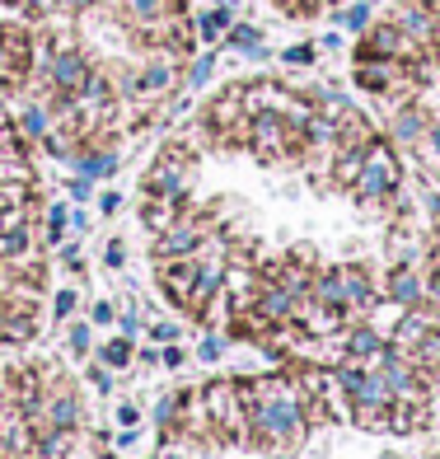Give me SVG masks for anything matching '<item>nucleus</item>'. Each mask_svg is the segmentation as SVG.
Masks as SVG:
<instances>
[{
    "mask_svg": "<svg viewBox=\"0 0 440 459\" xmlns=\"http://www.w3.org/2000/svg\"><path fill=\"white\" fill-rule=\"evenodd\" d=\"M178 216H183L178 202H169V197H145V193H141V225L151 230V235H164V230H169Z\"/></svg>",
    "mask_w": 440,
    "mask_h": 459,
    "instance_id": "obj_22",
    "label": "nucleus"
},
{
    "mask_svg": "<svg viewBox=\"0 0 440 459\" xmlns=\"http://www.w3.org/2000/svg\"><path fill=\"white\" fill-rule=\"evenodd\" d=\"M183 85V66L169 52H151L145 61H136V103H164L169 94H178Z\"/></svg>",
    "mask_w": 440,
    "mask_h": 459,
    "instance_id": "obj_7",
    "label": "nucleus"
},
{
    "mask_svg": "<svg viewBox=\"0 0 440 459\" xmlns=\"http://www.w3.org/2000/svg\"><path fill=\"white\" fill-rule=\"evenodd\" d=\"M202 403H206V412H211L220 441H248V412H244L239 380H211V385H202Z\"/></svg>",
    "mask_w": 440,
    "mask_h": 459,
    "instance_id": "obj_4",
    "label": "nucleus"
},
{
    "mask_svg": "<svg viewBox=\"0 0 440 459\" xmlns=\"http://www.w3.org/2000/svg\"><path fill=\"white\" fill-rule=\"evenodd\" d=\"M94 459H122V455H103V450H99V455H94Z\"/></svg>",
    "mask_w": 440,
    "mask_h": 459,
    "instance_id": "obj_52",
    "label": "nucleus"
},
{
    "mask_svg": "<svg viewBox=\"0 0 440 459\" xmlns=\"http://www.w3.org/2000/svg\"><path fill=\"white\" fill-rule=\"evenodd\" d=\"M66 347H71V357H90L94 351V324H71Z\"/></svg>",
    "mask_w": 440,
    "mask_h": 459,
    "instance_id": "obj_32",
    "label": "nucleus"
},
{
    "mask_svg": "<svg viewBox=\"0 0 440 459\" xmlns=\"http://www.w3.org/2000/svg\"><path fill=\"white\" fill-rule=\"evenodd\" d=\"M33 254V230L29 225H14V230H0V267H10L19 258Z\"/></svg>",
    "mask_w": 440,
    "mask_h": 459,
    "instance_id": "obj_24",
    "label": "nucleus"
},
{
    "mask_svg": "<svg viewBox=\"0 0 440 459\" xmlns=\"http://www.w3.org/2000/svg\"><path fill=\"white\" fill-rule=\"evenodd\" d=\"M361 164H366V145H338L328 183H332V187H342V193H351L356 178H361Z\"/></svg>",
    "mask_w": 440,
    "mask_h": 459,
    "instance_id": "obj_18",
    "label": "nucleus"
},
{
    "mask_svg": "<svg viewBox=\"0 0 440 459\" xmlns=\"http://www.w3.org/2000/svg\"><path fill=\"white\" fill-rule=\"evenodd\" d=\"M338 281H342V305L351 324L370 315V305L380 300V281H375V273L366 263H338Z\"/></svg>",
    "mask_w": 440,
    "mask_h": 459,
    "instance_id": "obj_9",
    "label": "nucleus"
},
{
    "mask_svg": "<svg viewBox=\"0 0 440 459\" xmlns=\"http://www.w3.org/2000/svg\"><path fill=\"white\" fill-rule=\"evenodd\" d=\"M160 286L174 309H193V286H197V258H160Z\"/></svg>",
    "mask_w": 440,
    "mask_h": 459,
    "instance_id": "obj_13",
    "label": "nucleus"
},
{
    "mask_svg": "<svg viewBox=\"0 0 440 459\" xmlns=\"http://www.w3.org/2000/svg\"><path fill=\"white\" fill-rule=\"evenodd\" d=\"M370 5H380V0H370Z\"/></svg>",
    "mask_w": 440,
    "mask_h": 459,
    "instance_id": "obj_53",
    "label": "nucleus"
},
{
    "mask_svg": "<svg viewBox=\"0 0 440 459\" xmlns=\"http://www.w3.org/2000/svg\"><path fill=\"white\" fill-rule=\"evenodd\" d=\"M314 56H319V43H296V48L281 52L286 66H314Z\"/></svg>",
    "mask_w": 440,
    "mask_h": 459,
    "instance_id": "obj_34",
    "label": "nucleus"
},
{
    "mask_svg": "<svg viewBox=\"0 0 440 459\" xmlns=\"http://www.w3.org/2000/svg\"><path fill=\"white\" fill-rule=\"evenodd\" d=\"M136 361H141V366H160V351H155V347H141Z\"/></svg>",
    "mask_w": 440,
    "mask_h": 459,
    "instance_id": "obj_50",
    "label": "nucleus"
},
{
    "mask_svg": "<svg viewBox=\"0 0 440 459\" xmlns=\"http://www.w3.org/2000/svg\"><path fill=\"white\" fill-rule=\"evenodd\" d=\"M412 155H417V160L427 164V174H440V117H431V127H427L422 145H417Z\"/></svg>",
    "mask_w": 440,
    "mask_h": 459,
    "instance_id": "obj_30",
    "label": "nucleus"
},
{
    "mask_svg": "<svg viewBox=\"0 0 440 459\" xmlns=\"http://www.w3.org/2000/svg\"><path fill=\"white\" fill-rule=\"evenodd\" d=\"M398 187H403V151L389 136H375L366 145V164H361V178H356L351 197L361 206H389Z\"/></svg>",
    "mask_w": 440,
    "mask_h": 459,
    "instance_id": "obj_3",
    "label": "nucleus"
},
{
    "mask_svg": "<svg viewBox=\"0 0 440 459\" xmlns=\"http://www.w3.org/2000/svg\"><path fill=\"white\" fill-rule=\"evenodd\" d=\"M384 351H389V338H384V333L375 328V324L356 319V324L342 328V357L366 361V366H380V361H384Z\"/></svg>",
    "mask_w": 440,
    "mask_h": 459,
    "instance_id": "obj_14",
    "label": "nucleus"
},
{
    "mask_svg": "<svg viewBox=\"0 0 440 459\" xmlns=\"http://www.w3.org/2000/svg\"><path fill=\"white\" fill-rule=\"evenodd\" d=\"M239 389L248 412V446H258L272 459H296L314 431L296 375L290 370L254 375V380H239Z\"/></svg>",
    "mask_w": 440,
    "mask_h": 459,
    "instance_id": "obj_1",
    "label": "nucleus"
},
{
    "mask_svg": "<svg viewBox=\"0 0 440 459\" xmlns=\"http://www.w3.org/2000/svg\"><path fill=\"white\" fill-rule=\"evenodd\" d=\"M187 361V351L183 347H174V342H164V351H160V366H169V370H178Z\"/></svg>",
    "mask_w": 440,
    "mask_h": 459,
    "instance_id": "obj_40",
    "label": "nucleus"
},
{
    "mask_svg": "<svg viewBox=\"0 0 440 459\" xmlns=\"http://www.w3.org/2000/svg\"><path fill=\"white\" fill-rule=\"evenodd\" d=\"M229 24H235V10H229V5H211V10H202V14L193 19L197 43H206V48H220V38L229 33Z\"/></svg>",
    "mask_w": 440,
    "mask_h": 459,
    "instance_id": "obj_20",
    "label": "nucleus"
},
{
    "mask_svg": "<svg viewBox=\"0 0 440 459\" xmlns=\"http://www.w3.org/2000/svg\"><path fill=\"white\" fill-rule=\"evenodd\" d=\"M370 14H375V5H370V0H347L342 10H332V29L366 33V29H370Z\"/></svg>",
    "mask_w": 440,
    "mask_h": 459,
    "instance_id": "obj_26",
    "label": "nucleus"
},
{
    "mask_svg": "<svg viewBox=\"0 0 440 459\" xmlns=\"http://www.w3.org/2000/svg\"><path fill=\"white\" fill-rule=\"evenodd\" d=\"M90 230V212L85 206H71V235H85Z\"/></svg>",
    "mask_w": 440,
    "mask_h": 459,
    "instance_id": "obj_46",
    "label": "nucleus"
},
{
    "mask_svg": "<svg viewBox=\"0 0 440 459\" xmlns=\"http://www.w3.org/2000/svg\"><path fill=\"white\" fill-rule=\"evenodd\" d=\"M431 328H440V315H436L431 305L403 309V319L389 328V347H393V351H417V347L427 342V333H431Z\"/></svg>",
    "mask_w": 440,
    "mask_h": 459,
    "instance_id": "obj_15",
    "label": "nucleus"
},
{
    "mask_svg": "<svg viewBox=\"0 0 440 459\" xmlns=\"http://www.w3.org/2000/svg\"><path fill=\"white\" fill-rule=\"evenodd\" d=\"M113 417H117V427H136V422H141V408H136V403H117Z\"/></svg>",
    "mask_w": 440,
    "mask_h": 459,
    "instance_id": "obj_45",
    "label": "nucleus"
},
{
    "mask_svg": "<svg viewBox=\"0 0 440 459\" xmlns=\"http://www.w3.org/2000/svg\"><path fill=\"white\" fill-rule=\"evenodd\" d=\"M90 385H94L99 394H113V370H103V361L90 366Z\"/></svg>",
    "mask_w": 440,
    "mask_h": 459,
    "instance_id": "obj_39",
    "label": "nucleus"
},
{
    "mask_svg": "<svg viewBox=\"0 0 440 459\" xmlns=\"http://www.w3.org/2000/svg\"><path fill=\"white\" fill-rule=\"evenodd\" d=\"M220 347H225V342L216 338V333H206L202 347H197V357H202V361H216V357H220Z\"/></svg>",
    "mask_w": 440,
    "mask_h": 459,
    "instance_id": "obj_42",
    "label": "nucleus"
},
{
    "mask_svg": "<svg viewBox=\"0 0 440 459\" xmlns=\"http://www.w3.org/2000/svg\"><path fill=\"white\" fill-rule=\"evenodd\" d=\"M178 333H183L178 324L164 319V324H155V328H151V338H155V342H178Z\"/></svg>",
    "mask_w": 440,
    "mask_h": 459,
    "instance_id": "obj_43",
    "label": "nucleus"
},
{
    "mask_svg": "<svg viewBox=\"0 0 440 459\" xmlns=\"http://www.w3.org/2000/svg\"><path fill=\"white\" fill-rule=\"evenodd\" d=\"M155 459H193V455H187V450H178V446H169V441H164Z\"/></svg>",
    "mask_w": 440,
    "mask_h": 459,
    "instance_id": "obj_48",
    "label": "nucleus"
},
{
    "mask_svg": "<svg viewBox=\"0 0 440 459\" xmlns=\"http://www.w3.org/2000/svg\"><path fill=\"white\" fill-rule=\"evenodd\" d=\"M75 305H80V290H75V286H61L56 300H52V319H56V324H71Z\"/></svg>",
    "mask_w": 440,
    "mask_h": 459,
    "instance_id": "obj_33",
    "label": "nucleus"
},
{
    "mask_svg": "<svg viewBox=\"0 0 440 459\" xmlns=\"http://www.w3.org/2000/svg\"><path fill=\"white\" fill-rule=\"evenodd\" d=\"M431 108L427 103H417V99H408V103H398L393 108V117H389V141L398 145V151H417L422 145V136H427V127H431Z\"/></svg>",
    "mask_w": 440,
    "mask_h": 459,
    "instance_id": "obj_12",
    "label": "nucleus"
},
{
    "mask_svg": "<svg viewBox=\"0 0 440 459\" xmlns=\"http://www.w3.org/2000/svg\"><path fill=\"white\" fill-rule=\"evenodd\" d=\"M117 324H122V333H127V338H136V333H141V315H136V305H127V309H122V315H117Z\"/></svg>",
    "mask_w": 440,
    "mask_h": 459,
    "instance_id": "obj_41",
    "label": "nucleus"
},
{
    "mask_svg": "<svg viewBox=\"0 0 440 459\" xmlns=\"http://www.w3.org/2000/svg\"><path fill=\"white\" fill-rule=\"evenodd\" d=\"M254 309L267 319V324H286V319H296V309H300V296H290V290L281 281H272L263 277L258 281V296H254Z\"/></svg>",
    "mask_w": 440,
    "mask_h": 459,
    "instance_id": "obj_17",
    "label": "nucleus"
},
{
    "mask_svg": "<svg viewBox=\"0 0 440 459\" xmlns=\"http://www.w3.org/2000/svg\"><path fill=\"white\" fill-rule=\"evenodd\" d=\"M211 75H216V52H202V56L187 61L183 85H187V90H206V85H211Z\"/></svg>",
    "mask_w": 440,
    "mask_h": 459,
    "instance_id": "obj_29",
    "label": "nucleus"
},
{
    "mask_svg": "<svg viewBox=\"0 0 440 459\" xmlns=\"http://www.w3.org/2000/svg\"><path fill=\"white\" fill-rule=\"evenodd\" d=\"M417 254H422V239L408 230V221H393L389 225V258L393 263H417Z\"/></svg>",
    "mask_w": 440,
    "mask_h": 459,
    "instance_id": "obj_25",
    "label": "nucleus"
},
{
    "mask_svg": "<svg viewBox=\"0 0 440 459\" xmlns=\"http://www.w3.org/2000/svg\"><path fill=\"white\" fill-rule=\"evenodd\" d=\"M398 319H403V305H393L389 296H380V300L370 305V315H366V324H375V328L384 333V338H389V328H393Z\"/></svg>",
    "mask_w": 440,
    "mask_h": 459,
    "instance_id": "obj_31",
    "label": "nucleus"
},
{
    "mask_svg": "<svg viewBox=\"0 0 440 459\" xmlns=\"http://www.w3.org/2000/svg\"><path fill=\"white\" fill-rule=\"evenodd\" d=\"M80 441V431H66V427H47V431H38V441H33V455L29 459H66Z\"/></svg>",
    "mask_w": 440,
    "mask_h": 459,
    "instance_id": "obj_23",
    "label": "nucleus"
},
{
    "mask_svg": "<svg viewBox=\"0 0 440 459\" xmlns=\"http://www.w3.org/2000/svg\"><path fill=\"white\" fill-rule=\"evenodd\" d=\"M351 56L361 61V56H389V61H427V52L412 43V38L393 24V19H370V29L361 33V43L351 48Z\"/></svg>",
    "mask_w": 440,
    "mask_h": 459,
    "instance_id": "obj_6",
    "label": "nucleus"
},
{
    "mask_svg": "<svg viewBox=\"0 0 440 459\" xmlns=\"http://www.w3.org/2000/svg\"><path fill=\"white\" fill-rule=\"evenodd\" d=\"M193 178H197L193 145H187V141H164L160 155L151 160V169L141 174V193H145V197H169V202L187 206Z\"/></svg>",
    "mask_w": 440,
    "mask_h": 459,
    "instance_id": "obj_2",
    "label": "nucleus"
},
{
    "mask_svg": "<svg viewBox=\"0 0 440 459\" xmlns=\"http://www.w3.org/2000/svg\"><path fill=\"white\" fill-rule=\"evenodd\" d=\"M90 324H94V328H113V324H117V305H113V300H94V305H90Z\"/></svg>",
    "mask_w": 440,
    "mask_h": 459,
    "instance_id": "obj_35",
    "label": "nucleus"
},
{
    "mask_svg": "<svg viewBox=\"0 0 440 459\" xmlns=\"http://www.w3.org/2000/svg\"><path fill=\"white\" fill-rule=\"evenodd\" d=\"M136 446H141V431L136 427H122L117 431V450H136Z\"/></svg>",
    "mask_w": 440,
    "mask_h": 459,
    "instance_id": "obj_47",
    "label": "nucleus"
},
{
    "mask_svg": "<svg viewBox=\"0 0 440 459\" xmlns=\"http://www.w3.org/2000/svg\"><path fill=\"white\" fill-rule=\"evenodd\" d=\"M33 441H38V431H33L29 408L14 399H0V459H29Z\"/></svg>",
    "mask_w": 440,
    "mask_h": 459,
    "instance_id": "obj_8",
    "label": "nucleus"
},
{
    "mask_svg": "<svg viewBox=\"0 0 440 459\" xmlns=\"http://www.w3.org/2000/svg\"><path fill=\"white\" fill-rule=\"evenodd\" d=\"M216 5H229V10H239V5H244V0H216Z\"/></svg>",
    "mask_w": 440,
    "mask_h": 459,
    "instance_id": "obj_51",
    "label": "nucleus"
},
{
    "mask_svg": "<svg viewBox=\"0 0 440 459\" xmlns=\"http://www.w3.org/2000/svg\"><path fill=\"white\" fill-rule=\"evenodd\" d=\"M61 5V14H90V10H99V0H56Z\"/></svg>",
    "mask_w": 440,
    "mask_h": 459,
    "instance_id": "obj_44",
    "label": "nucleus"
},
{
    "mask_svg": "<svg viewBox=\"0 0 440 459\" xmlns=\"http://www.w3.org/2000/svg\"><path fill=\"white\" fill-rule=\"evenodd\" d=\"M220 48H229V52H244L248 61H267V48H263V33H258V24H244V19H235V24H229V33L220 38Z\"/></svg>",
    "mask_w": 440,
    "mask_h": 459,
    "instance_id": "obj_21",
    "label": "nucleus"
},
{
    "mask_svg": "<svg viewBox=\"0 0 440 459\" xmlns=\"http://www.w3.org/2000/svg\"><path fill=\"white\" fill-rule=\"evenodd\" d=\"M206 230H211L206 212H197V216H187V212H183L169 230H164V235H155V263H160V258H193Z\"/></svg>",
    "mask_w": 440,
    "mask_h": 459,
    "instance_id": "obj_10",
    "label": "nucleus"
},
{
    "mask_svg": "<svg viewBox=\"0 0 440 459\" xmlns=\"http://www.w3.org/2000/svg\"><path fill=\"white\" fill-rule=\"evenodd\" d=\"M80 417H85V408H80L75 385L66 380V375L47 370V389H43V403H38V412H33V431H47V427L80 431Z\"/></svg>",
    "mask_w": 440,
    "mask_h": 459,
    "instance_id": "obj_5",
    "label": "nucleus"
},
{
    "mask_svg": "<svg viewBox=\"0 0 440 459\" xmlns=\"http://www.w3.org/2000/svg\"><path fill=\"white\" fill-rule=\"evenodd\" d=\"M90 71H94V56L85 52V48H66V52H56L52 56V66H47V85H52V94H80V85L90 80Z\"/></svg>",
    "mask_w": 440,
    "mask_h": 459,
    "instance_id": "obj_11",
    "label": "nucleus"
},
{
    "mask_svg": "<svg viewBox=\"0 0 440 459\" xmlns=\"http://www.w3.org/2000/svg\"><path fill=\"white\" fill-rule=\"evenodd\" d=\"M117 212H122V193L103 187V193H99V216H117Z\"/></svg>",
    "mask_w": 440,
    "mask_h": 459,
    "instance_id": "obj_38",
    "label": "nucleus"
},
{
    "mask_svg": "<svg viewBox=\"0 0 440 459\" xmlns=\"http://www.w3.org/2000/svg\"><path fill=\"white\" fill-rule=\"evenodd\" d=\"M66 230H71V206L66 202H52L47 212H43V244L61 248V244H66Z\"/></svg>",
    "mask_w": 440,
    "mask_h": 459,
    "instance_id": "obj_27",
    "label": "nucleus"
},
{
    "mask_svg": "<svg viewBox=\"0 0 440 459\" xmlns=\"http://www.w3.org/2000/svg\"><path fill=\"white\" fill-rule=\"evenodd\" d=\"M66 193H71V202H75V206H85V202L94 197V178H85V174L66 178Z\"/></svg>",
    "mask_w": 440,
    "mask_h": 459,
    "instance_id": "obj_37",
    "label": "nucleus"
},
{
    "mask_svg": "<svg viewBox=\"0 0 440 459\" xmlns=\"http://www.w3.org/2000/svg\"><path fill=\"white\" fill-rule=\"evenodd\" d=\"M99 258H103V267H113V273H117V267L127 263V239H117V235H113L108 244H103V254H99Z\"/></svg>",
    "mask_w": 440,
    "mask_h": 459,
    "instance_id": "obj_36",
    "label": "nucleus"
},
{
    "mask_svg": "<svg viewBox=\"0 0 440 459\" xmlns=\"http://www.w3.org/2000/svg\"><path fill=\"white\" fill-rule=\"evenodd\" d=\"M319 48H324V52H338V48H342V33H324Z\"/></svg>",
    "mask_w": 440,
    "mask_h": 459,
    "instance_id": "obj_49",
    "label": "nucleus"
},
{
    "mask_svg": "<svg viewBox=\"0 0 440 459\" xmlns=\"http://www.w3.org/2000/svg\"><path fill=\"white\" fill-rule=\"evenodd\" d=\"M422 427H431V403H412V399L389 403V431L408 436V431H422Z\"/></svg>",
    "mask_w": 440,
    "mask_h": 459,
    "instance_id": "obj_19",
    "label": "nucleus"
},
{
    "mask_svg": "<svg viewBox=\"0 0 440 459\" xmlns=\"http://www.w3.org/2000/svg\"><path fill=\"white\" fill-rule=\"evenodd\" d=\"M99 361L108 366V370H127V366L136 361V342L127 338V333H117V338H108V342H103Z\"/></svg>",
    "mask_w": 440,
    "mask_h": 459,
    "instance_id": "obj_28",
    "label": "nucleus"
},
{
    "mask_svg": "<svg viewBox=\"0 0 440 459\" xmlns=\"http://www.w3.org/2000/svg\"><path fill=\"white\" fill-rule=\"evenodd\" d=\"M380 296H389L403 309H417V305H427V277L412 263H393V273L380 281Z\"/></svg>",
    "mask_w": 440,
    "mask_h": 459,
    "instance_id": "obj_16",
    "label": "nucleus"
}]
</instances>
